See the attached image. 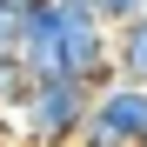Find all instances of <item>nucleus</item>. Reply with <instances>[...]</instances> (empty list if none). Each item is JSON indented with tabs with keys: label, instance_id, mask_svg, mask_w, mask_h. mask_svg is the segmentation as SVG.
<instances>
[{
	"label": "nucleus",
	"instance_id": "nucleus-8",
	"mask_svg": "<svg viewBox=\"0 0 147 147\" xmlns=\"http://www.w3.org/2000/svg\"><path fill=\"white\" fill-rule=\"evenodd\" d=\"M74 147H107V140H87V134H80V140H74Z\"/></svg>",
	"mask_w": 147,
	"mask_h": 147
},
{
	"label": "nucleus",
	"instance_id": "nucleus-5",
	"mask_svg": "<svg viewBox=\"0 0 147 147\" xmlns=\"http://www.w3.org/2000/svg\"><path fill=\"white\" fill-rule=\"evenodd\" d=\"M94 13H100L107 27H127L134 13H147V0H94Z\"/></svg>",
	"mask_w": 147,
	"mask_h": 147
},
{
	"label": "nucleus",
	"instance_id": "nucleus-1",
	"mask_svg": "<svg viewBox=\"0 0 147 147\" xmlns=\"http://www.w3.org/2000/svg\"><path fill=\"white\" fill-rule=\"evenodd\" d=\"M20 60L34 80H87L94 94L120 80L114 27L94 13V0H47L20 20Z\"/></svg>",
	"mask_w": 147,
	"mask_h": 147
},
{
	"label": "nucleus",
	"instance_id": "nucleus-7",
	"mask_svg": "<svg viewBox=\"0 0 147 147\" xmlns=\"http://www.w3.org/2000/svg\"><path fill=\"white\" fill-rule=\"evenodd\" d=\"M0 147H34V140H20L13 127H0Z\"/></svg>",
	"mask_w": 147,
	"mask_h": 147
},
{
	"label": "nucleus",
	"instance_id": "nucleus-9",
	"mask_svg": "<svg viewBox=\"0 0 147 147\" xmlns=\"http://www.w3.org/2000/svg\"><path fill=\"white\" fill-rule=\"evenodd\" d=\"M140 147H147V140H140Z\"/></svg>",
	"mask_w": 147,
	"mask_h": 147
},
{
	"label": "nucleus",
	"instance_id": "nucleus-2",
	"mask_svg": "<svg viewBox=\"0 0 147 147\" xmlns=\"http://www.w3.org/2000/svg\"><path fill=\"white\" fill-rule=\"evenodd\" d=\"M87 107H94V87L87 80H40L34 100H27V114H20L13 127L34 147H74L87 134Z\"/></svg>",
	"mask_w": 147,
	"mask_h": 147
},
{
	"label": "nucleus",
	"instance_id": "nucleus-4",
	"mask_svg": "<svg viewBox=\"0 0 147 147\" xmlns=\"http://www.w3.org/2000/svg\"><path fill=\"white\" fill-rule=\"evenodd\" d=\"M114 67H120V80L147 87V13H134L127 27H114Z\"/></svg>",
	"mask_w": 147,
	"mask_h": 147
},
{
	"label": "nucleus",
	"instance_id": "nucleus-6",
	"mask_svg": "<svg viewBox=\"0 0 147 147\" xmlns=\"http://www.w3.org/2000/svg\"><path fill=\"white\" fill-rule=\"evenodd\" d=\"M7 7H13V13H20V20H27V13H34V7H47V0H7Z\"/></svg>",
	"mask_w": 147,
	"mask_h": 147
},
{
	"label": "nucleus",
	"instance_id": "nucleus-3",
	"mask_svg": "<svg viewBox=\"0 0 147 147\" xmlns=\"http://www.w3.org/2000/svg\"><path fill=\"white\" fill-rule=\"evenodd\" d=\"M87 140H107V147H140L147 140V87L140 80H114L94 94L87 107Z\"/></svg>",
	"mask_w": 147,
	"mask_h": 147
}]
</instances>
